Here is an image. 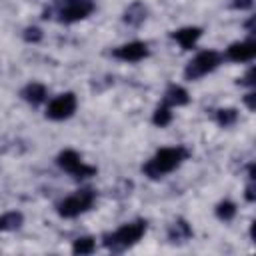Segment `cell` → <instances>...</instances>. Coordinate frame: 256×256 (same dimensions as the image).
<instances>
[{
    "label": "cell",
    "mask_w": 256,
    "mask_h": 256,
    "mask_svg": "<svg viewBox=\"0 0 256 256\" xmlns=\"http://www.w3.org/2000/svg\"><path fill=\"white\" fill-rule=\"evenodd\" d=\"M226 56H228L230 60H234V62L252 60V58L256 56V44H254L252 40H248V42H234V44H230Z\"/></svg>",
    "instance_id": "cell-9"
},
{
    "label": "cell",
    "mask_w": 256,
    "mask_h": 256,
    "mask_svg": "<svg viewBox=\"0 0 256 256\" xmlns=\"http://www.w3.org/2000/svg\"><path fill=\"white\" fill-rule=\"evenodd\" d=\"M238 120V110L236 108H220L216 112V122L220 126H232Z\"/></svg>",
    "instance_id": "cell-16"
},
{
    "label": "cell",
    "mask_w": 256,
    "mask_h": 256,
    "mask_svg": "<svg viewBox=\"0 0 256 256\" xmlns=\"http://www.w3.org/2000/svg\"><path fill=\"white\" fill-rule=\"evenodd\" d=\"M218 64H220V54L214 52V50H204V52L196 54V58H192V60L188 62L184 74H186V78L196 80V78H200V76L212 72Z\"/></svg>",
    "instance_id": "cell-3"
},
{
    "label": "cell",
    "mask_w": 256,
    "mask_h": 256,
    "mask_svg": "<svg viewBox=\"0 0 256 256\" xmlns=\"http://www.w3.org/2000/svg\"><path fill=\"white\" fill-rule=\"evenodd\" d=\"M252 4H254V0H234L232 2V6L238 10H248V8H252Z\"/></svg>",
    "instance_id": "cell-21"
},
{
    "label": "cell",
    "mask_w": 256,
    "mask_h": 256,
    "mask_svg": "<svg viewBox=\"0 0 256 256\" xmlns=\"http://www.w3.org/2000/svg\"><path fill=\"white\" fill-rule=\"evenodd\" d=\"M190 236H192V228L186 224V220H176L168 230V238L172 242H182V240H186Z\"/></svg>",
    "instance_id": "cell-14"
},
{
    "label": "cell",
    "mask_w": 256,
    "mask_h": 256,
    "mask_svg": "<svg viewBox=\"0 0 256 256\" xmlns=\"http://www.w3.org/2000/svg\"><path fill=\"white\" fill-rule=\"evenodd\" d=\"M188 100H190L188 92L182 86H176V84H172L164 94V102L170 104V106H184V104H188Z\"/></svg>",
    "instance_id": "cell-12"
},
{
    "label": "cell",
    "mask_w": 256,
    "mask_h": 256,
    "mask_svg": "<svg viewBox=\"0 0 256 256\" xmlns=\"http://www.w3.org/2000/svg\"><path fill=\"white\" fill-rule=\"evenodd\" d=\"M94 248H96L94 238L84 236V238H78V240L74 242L72 252H74V254H92V252H94Z\"/></svg>",
    "instance_id": "cell-17"
},
{
    "label": "cell",
    "mask_w": 256,
    "mask_h": 256,
    "mask_svg": "<svg viewBox=\"0 0 256 256\" xmlns=\"http://www.w3.org/2000/svg\"><path fill=\"white\" fill-rule=\"evenodd\" d=\"M146 232V222L138 220V222H130L124 224L122 228H118L114 234L106 236V246L112 250H124L132 244H136Z\"/></svg>",
    "instance_id": "cell-2"
},
{
    "label": "cell",
    "mask_w": 256,
    "mask_h": 256,
    "mask_svg": "<svg viewBox=\"0 0 256 256\" xmlns=\"http://www.w3.org/2000/svg\"><path fill=\"white\" fill-rule=\"evenodd\" d=\"M246 198H248L250 202H254V186H252V184L246 188Z\"/></svg>",
    "instance_id": "cell-24"
},
{
    "label": "cell",
    "mask_w": 256,
    "mask_h": 256,
    "mask_svg": "<svg viewBox=\"0 0 256 256\" xmlns=\"http://www.w3.org/2000/svg\"><path fill=\"white\" fill-rule=\"evenodd\" d=\"M188 156V150L182 148V146H176V148H160L146 164H144V174L152 180L156 178H162L164 174L172 172L174 168H178L182 164V160H186Z\"/></svg>",
    "instance_id": "cell-1"
},
{
    "label": "cell",
    "mask_w": 256,
    "mask_h": 256,
    "mask_svg": "<svg viewBox=\"0 0 256 256\" xmlns=\"http://www.w3.org/2000/svg\"><path fill=\"white\" fill-rule=\"evenodd\" d=\"M234 214H236V204L230 202V200H224V202H220V204L216 206V216H218L220 220H232Z\"/></svg>",
    "instance_id": "cell-18"
},
{
    "label": "cell",
    "mask_w": 256,
    "mask_h": 256,
    "mask_svg": "<svg viewBox=\"0 0 256 256\" xmlns=\"http://www.w3.org/2000/svg\"><path fill=\"white\" fill-rule=\"evenodd\" d=\"M254 98H256V94H246V98H244V102H246V106L250 108V110H254Z\"/></svg>",
    "instance_id": "cell-23"
},
{
    "label": "cell",
    "mask_w": 256,
    "mask_h": 256,
    "mask_svg": "<svg viewBox=\"0 0 256 256\" xmlns=\"http://www.w3.org/2000/svg\"><path fill=\"white\" fill-rule=\"evenodd\" d=\"M42 38V30L40 28H26L24 32V40L26 42H38Z\"/></svg>",
    "instance_id": "cell-20"
},
{
    "label": "cell",
    "mask_w": 256,
    "mask_h": 256,
    "mask_svg": "<svg viewBox=\"0 0 256 256\" xmlns=\"http://www.w3.org/2000/svg\"><path fill=\"white\" fill-rule=\"evenodd\" d=\"M252 76H254V70H248V72H246V76L238 80V84H248V86H252V84H254Z\"/></svg>",
    "instance_id": "cell-22"
},
{
    "label": "cell",
    "mask_w": 256,
    "mask_h": 256,
    "mask_svg": "<svg viewBox=\"0 0 256 256\" xmlns=\"http://www.w3.org/2000/svg\"><path fill=\"white\" fill-rule=\"evenodd\" d=\"M92 10H94L92 0H66L64 6L60 8L58 16H60V22L72 24V22H78V20L90 16Z\"/></svg>",
    "instance_id": "cell-6"
},
{
    "label": "cell",
    "mask_w": 256,
    "mask_h": 256,
    "mask_svg": "<svg viewBox=\"0 0 256 256\" xmlns=\"http://www.w3.org/2000/svg\"><path fill=\"white\" fill-rule=\"evenodd\" d=\"M170 120H172V112H170V108H168V106H158L156 112H154V116H152V122H154L156 126L162 128V126H168Z\"/></svg>",
    "instance_id": "cell-19"
},
{
    "label": "cell",
    "mask_w": 256,
    "mask_h": 256,
    "mask_svg": "<svg viewBox=\"0 0 256 256\" xmlns=\"http://www.w3.org/2000/svg\"><path fill=\"white\" fill-rule=\"evenodd\" d=\"M144 18H146V8H144L142 2H132V4L126 8V12H124V22L130 24V26L142 24Z\"/></svg>",
    "instance_id": "cell-11"
},
{
    "label": "cell",
    "mask_w": 256,
    "mask_h": 256,
    "mask_svg": "<svg viewBox=\"0 0 256 256\" xmlns=\"http://www.w3.org/2000/svg\"><path fill=\"white\" fill-rule=\"evenodd\" d=\"M22 96H24V100L26 102H30V104H40V102H44V98H46V88L42 86V84H38V82H32V84H28L24 90H22Z\"/></svg>",
    "instance_id": "cell-13"
},
{
    "label": "cell",
    "mask_w": 256,
    "mask_h": 256,
    "mask_svg": "<svg viewBox=\"0 0 256 256\" xmlns=\"http://www.w3.org/2000/svg\"><path fill=\"white\" fill-rule=\"evenodd\" d=\"M94 202V192L92 190H80L74 196H68L58 204V214L64 218H74L82 212H86Z\"/></svg>",
    "instance_id": "cell-4"
},
{
    "label": "cell",
    "mask_w": 256,
    "mask_h": 256,
    "mask_svg": "<svg viewBox=\"0 0 256 256\" xmlns=\"http://www.w3.org/2000/svg\"><path fill=\"white\" fill-rule=\"evenodd\" d=\"M114 56L124 62H138L148 56V46L144 42H128L114 50Z\"/></svg>",
    "instance_id": "cell-8"
},
{
    "label": "cell",
    "mask_w": 256,
    "mask_h": 256,
    "mask_svg": "<svg viewBox=\"0 0 256 256\" xmlns=\"http://www.w3.org/2000/svg\"><path fill=\"white\" fill-rule=\"evenodd\" d=\"M58 166L64 168L66 172L74 174L76 178H88V176H94L96 174V168L94 166H88L80 160V156L74 152V150H64L58 154Z\"/></svg>",
    "instance_id": "cell-5"
},
{
    "label": "cell",
    "mask_w": 256,
    "mask_h": 256,
    "mask_svg": "<svg viewBox=\"0 0 256 256\" xmlns=\"http://www.w3.org/2000/svg\"><path fill=\"white\" fill-rule=\"evenodd\" d=\"M74 110H76V96L72 92H66L48 104L46 116L52 120H64V118H70L74 114Z\"/></svg>",
    "instance_id": "cell-7"
},
{
    "label": "cell",
    "mask_w": 256,
    "mask_h": 256,
    "mask_svg": "<svg viewBox=\"0 0 256 256\" xmlns=\"http://www.w3.org/2000/svg\"><path fill=\"white\" fill-rule=\"evenodd\" d=\"M22 214L20 212H6L0 216V230H16L22 224Z\"/></svg>",
    "instance_id": "cell-15"
},
{
    "label": "cell",
    "mask_w": 256,
    "mask_h": 256,
    "mask_svg": "<svg viewBox=\"0 0 256 256\" xmlns=\"http://www.w3.org/2000/svg\"><path fill=\"white\" fill-rule=\"evenodd\" d=\"M202 36V30L198 28V26H188V28H180V30H176V32H172V38L184 48V50H190L194 44H196V40Z\"/></svg>",
    "instance_id": "cell-10"
}]
</instances>
